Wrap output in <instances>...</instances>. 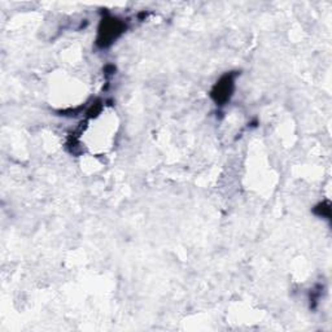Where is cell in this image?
Instances as JSON below:
<instances>
[{
    "mask_svg": "<svg viewBox=\"0 0 332 332\" xmlns=\"http://www.w3.org/2000/svg\"><path fill=\"white\" fill-rule=\"evenodd\" d=\"M121 24L116 20H110V21H104V30L101 31L102 34V46H105L108 42L115 39L117 34L121 31Z\"/></svg>",
    "mask_w": 332,
    "mask_h": 332,
    "instance_id": "cell-1",
    "label": "cell"
},
{
    "mask_svg": "<svg viewBox=\"0 0 332 332\" xmlns=\"http://www.w3.org/2000/svg\"><path fill=\"white\" fill-rule=\"evenodd\" d=\"M231 86H233V81H231L230 77H226L225 78V82H220V83L217 84V87H215V91H214V96H215V100H219V101H222V100H227L229 99V96H230V92H231Z\"/></svg>",
    "mask_w": 332,
    "mask_h": 332,
    "instance_id": "cell-2",
    "label": "cell"
}]
</instances>
